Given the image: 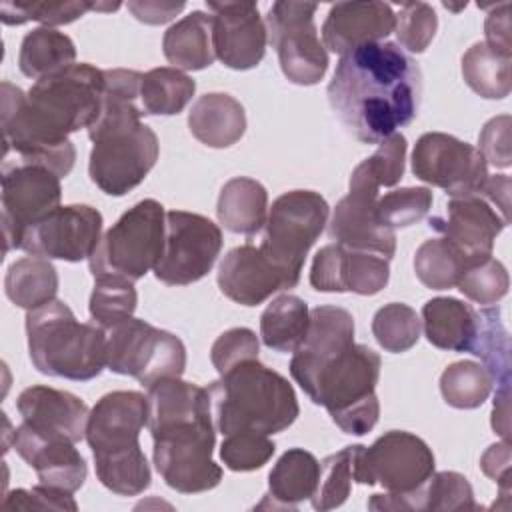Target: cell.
Instances as JSON below:
<instances>
[{
  "label": "cell",
  "instance_id": "6da1fadb",
  "mask_svg": "<svg viewBox=\"0 0 512 512\" xmlns=\"http://www.w3.org/2000/svg\"><path fill=\"white\" fill-rule=\"evenodd\" d=\"M102 92L104 70L86 62L36 80L26 94L2 82L4 158L14 152L18 164H36L60 178L68 176L76 162L68 136L94 124Z\"/></svg>",
  "mask_w": 512,
  "mask_h": 512
},
{
  "label": "cell",
  "instance_id": "7a4b0ae2",
  "mask_svg": "<svg viewBox=\"0 0 512 512\" xmlns=\"http://www.w3.org/2000/svg\"><path fill=\"white\" fill-rule=\"evenodd\" d=\"M326 94L358 142L380 144L414 120L422 72L394 42L364 44L340 56Z\"/></svg>",
  "mask_w": 512,
  "mask_h": 512
},
{
  "label": "cell",
  "instance_id": "3957f363",
  "mask_svg": "<svg viewBox=\"0 0 512 512\" xmlns=\"http://www.w3.org/2000/svg\"><path fill=\"white\" fill-rule=\"evenodd\" d=\"M148 430L154 440V466L176 492L198 494L222 480L212 460L216 426L206 388L180 378L148 386Z\"/></svg>",
  "mask_w": 512,
  "mask_h": 512
},
{
  "label": "cell",
  "instance_id": "277c9868",
  "mask_svg": "<svg viewBox=\"0 0 512 512\" xmlns=\"http://www.w3.org/2000/svg\"><path fill=\"white\" fill-rule=\"evenodd\" d=\"M140 82L142 76L136 70H106L102 106L88 128L94 142L88 174L110 196H124L136 188L158 160V136L140 122L144 116Z\"/></svg>",
  "mask_w": 512,
  "mask_h": 512
},
{
  "label": "cell",
  "instance_id": "5b68a950",
  "mask_svg": "<svg viewBox=\"0 0 512 512\" xmlns=\"http://www.w3.org/2000/svg\"><path fill=\"white\" fill-rule=\"evenodd\" d=\"M380 356L364 346L350 344L318 360H290V374L308 394L324 406L332 422L352 436L368 434L380 416L376 384L380 378Z\"/></svg>",
  "mask_w": 512,
  "mask_h": 512
},
{
  "label": "cell",
  "instance_id": "8992f818",
  "mask_svg": "<svg viewBox=\"0 0 512 512\" xmlns=\"http://www.w3.org/2000/svg\"><path fill=\"white\" fill-rule=\"evenodd\" d=\"M144 426H148V398L136 390L108 392L88 414L86 442L96 476L114 494L138 496L150 486V466L138 442Z\"/></svg>",
  "mask_w": 512,
  "mask_h": 512
},
{
  "label": "cell",
  "instance_id": "52a82bcc",
  "mask_svg": "<svg viewBox=\"0 0 512 512\" xmlns=\"http://www.w3.org/2000/svg\"><path fill=\"white\" fill-rule=\"evenodd\" d=\"M206 390L214 426L224 436L240 430L276 434L292 426L300 412L292 384L258 358L220 374Z\"/></svg>",
  "mask_w": 512,
  "mask_h": 512
},
{
  "label": "cell",
  "instance_id": "ba28073f",
  "mask_svg": "<svg viewBox=\"0 0 512 512\" xmlns=\"http://www.w3.org/2000/svg\"><path fill=\"white\" fill-rule=\"evenodd\" d=\"M26 336L30 360L46 376L80 382L106 366V330L78 322L62 300L28 310Z\"/></svg>",
  "mask_w": 512,
  "mask_h": 512
},
{
  "label": "cell",
  "instance_id": "9c48e42d",
  "mask_svg": "<svg viewBox=\"0 0 512 512\" xmlns=\"http://www.w3.org/2000/svg\"><path fill=\"white\" fill-rule=\"evenodd\" d=\"M434 474V454L412 432L390 430L356 452L352 480L380 484L386 494L368 500L370 510H412V498Z\"/></svg>",
  "mask_w": 512,
  "mask_h": 512
},
{
  "label": "cell",
  "instance_id": "30bf717a",
  "mask_svg": "<svg viewBox=\"0 0 512 512\" xmlns=\"http://www.w3.org/2000/svg\"><path fill=\"white\" fill-rule=\"evenodd\" d=\"M166 212L158 200L146 198L126 210L100 238L88 258L94 278L140 280L154 270L164 248Z\"/></svg>",
  "mask_w": 512,
  "mask_h": 512
},
{
  "label": "cell",
  "instance_id": "8fae6325",
  "mask_svg": "<svg viewBox=\"0 0 512 512\" xmlns=\"http://www.w3.org/2000/svg\"><path fill=\"white\" fill-rule=\"evenodd\" d=\"M328 214V202L314 190H290L272 202L258 248L284 272L292 288L300 280L306 254L322 234Z\"/></svg>",
  "mask_w": 512,
  "mask_h": 512
},
{
  "label": "cell",
  "instance_id": "7c38bea8",
  "mask_svg": "<svg viewBox=\"0 0 512 512\" xmlns=\"http://www.w3.org/2000/svg\"><path fill=\"white\" fill-rule=\"evenodd\" d=\"M106 366L148 388L158 380L184 374L186 348L176 334L128 318L106 330Z\"/></svg>",
  "mask_w": 512,
  "mask_h": 512
},
{
  "label": "cell",
  "instance_id": "4fadbf2b",
  "mask_svg": "<svg viewBox=\"0 0 512 512\" xmlns=\"http://www.w3.org/2000/svg\"><path fill=\"white\" fill-rule=\"evenodd\" d=\"M316 10L312 2L278 0L264 22L284 76L300 86L318 84L328 70V52L314 26Z\"/></svg>",
  "mask_w": 512,
  "mask_h": 512
},
{
  "label": "cell",
  "instance_id": "5bb4252c",
  "mask_svg": "<svg viewBox=\"0 0 512 512\" xmlns=\"http://www.w3.org/2000/svg\"><path fill=\"white\" fill-rule=\"evenodd\" d=\"M222 250V232L210 218L186 210L166 212L164 248L154 276L168 286L202 280Z\"/></svg>",
  "mask_w": 512,
  "mask_h": 512
},
{
  "label": "cell",
  "instance_id": "9a60e30c",
  "mask_svg": "<svg viewBox=\"0 0 512 512\" xmlns=\"http://www.w3.org/2000/svg\"><path fill=\"white\" fill-rule=\"evenodd\" d=\"M4 252L22 244L24 232L60 206V176L36 164H4L2 172Z\"/></svg>",
  "mask_w": 512,
  "mask_h": 512
},
{
  "label": "cell",
  "instance_id": "2e32d148",
  "mask_svg": "<svg viewBox=\"0 0 512 512\" xmlns=\"http://www.w3.org/2000/svg\"><path fill=\"white\" fill-rule=\"evenodd\" d=\"M412 172L418 180L454 196L478 194L488 174L480 150L444 132H426L412 150Z\"/></svg>",
  "mask_w": 512,
  "mask_h": 512
},
{
  "label": "cell",
  "instance_id": "e0dca14e",
  "mask_svg": "<svg viewBox=\"0 0 512 512\" xmlns=\"http://www.w3.org/2000/svg\"><path fill=\"white\" fill-rule=\"evenodd\" d=\"M378 190L380 186L374 180L354 168L348 194L336 204L328 234L344 248L378 254L390 260L396 252V234L378 220Z\"/></svg>",
  "mask_w": 512,
  "mask_h": 512
},
{
  "label": "cell",
  "instance_id": "ac0fdd59",
  "mask_svg": "<svg viewBox=\"0 0 512 512\" xmlns=\"http://www.w3.org/2000/svg\"><path fill=\"white\" fill-rule=\"evenodd\" d=\"M100 238L102 214L88 204H68L30 226L20 248L48 260L80 262L94 254Z\"/></svg>",
  "mask_w": 512,
  "mask_h": 512
},
{
  "label": "cell",
  "instance_id": "d6986e66",
  "mask_svg": "<svg viewBox=\"0 0 512 512\" xmlns=\"http://www.w3.org/2000/svg\"><path fill=\"white\" fill-rule=\"evenodd\" d=\"M214 56L232 70H250L266 54L268 32L256 2H208Z\"/></svg>",
  "mask_w": 512,
  "mask_h": 512
},
{
  "label": "cell",
  "instance_id": "ffe728a7",
  "mask_svg": "<svg viewBox=\"0 0 512 512\" xmlns=\"http://www.w3.org/2000/svg\"><path fill=\"white\" fill-rule=\"evenodd\" d=\"M508 220L480 194L454 196L448 200L446 216H434L428 226L454 244L468 264L492 256L496 236Z\"/></svg>",
  "mask_w": 512,
  "mask_h": 512
},
{
  "label": "cell",
  "instance_id": "44dd1931",
  "mask_svg": "<svg viewBox=\"0 0 512 512\" xmlns=\"http://www.w3.org/2000/svg\"><path fill=\"white\" fill-rule=\"evenodd\" d=\"M388 278L390 266L386 258L350 250L336 242L320 248L310 268V284L320 292L374 296L388 284Z\"/></svg>",
  "mask_w": 512,
  "mask_h": 512
},
{
  "label": "cell",
  "instance_id": "7402d4cb",
  "mask_svg": "<svg viewBox=\"0 0 512 512\" xmlns=\"http://www.w3.org/2000/svg\"><path fill=\"white\" fill-rule=\"evenodd\" d=\"M76 442L64 436L34 430L20 424L12 432V446L36 470L40 484L74 494L88 476V466L82 454L74 448Z\"/></svg>",
  "mask_w": 512,
  "mask_h": 512
},
{
  "label": "cell",
  "instance_id": "603a6c76",
  "mask_svg": "<svg viewBox=\"0 0 512 512\" xmlns=\"http://www.w3.org/2000/svg\"><path fill=\"white\" fill-rule=\"evenodd\" d=\"M218 288L226 298L242 306H256L274 292L292 288V284L260 248L244 244L232 248L220 262Z\"/></svg>",
  "mask_w": 512,
  "mask_h": 512
},
{
  "label": "cell",
  "instance_id": "cb8c5ba5",
  "mask_svg": "<svg viewBox=\"0 0 512 512\" xmlns=\"http://www.w3.org/2000/svg\"><path fill=\"white\" fill-rule=\"evenodd\" d=\"M396 16L384 2H338L330 8L322 24L324 46L336 54H346L358 46L382 42L394 32Z\"/></svg>",
  "mask_w": 512,
  "mask_h": 512
},
{
  "label": "cell",
  "instance_id": "d4e9b609",
  "mask_svg": "<svg viewBox=\"0 0 512 512\" xmlns=\"http://www.w3.org/2000/svg\"><path fill=\"white\" fill-rule=\"evenodd\" d=\"M16 408L22 422L34 430L64 436L72 442L86 438V422L90 412L86 402L72 392L50 386H30L20 392Z\"/></svg>",
  "mask_w": 512,
  "mask_h": 512
},
{
  "label": "cell",
  "instance_id": "484cf974",
  "mask_svg": "<svg viewBox=\"0 0 512 512\" xmlns=\"http://www.w3.org/2000/svg\"><path fill=\"white\" fill-rule=\"evenodd\" d=\"M192 136L210 148H228L246 132V112L242 104L224 92L200 96L188 112Z\"/></svg>",
  "mask_w": 512,
  "mask_h": 512
},
{
  "label": "cell",
  "instance_id": "4316f807",
  "mask_svg": "<svg viewBox=\"0 0 512 512\" xmlns=\"http://www.w3.org/2000/svg\"><path fill=\"white\" fill-rule=\"evenodd\" d=\"M478 312L458 298L438 296L422 306L428 342L440 350L470 352L478 334Z\"/></svg>",
  "mask_w": 512,
  "mask_h": 512
},
{
  "label": "cell",
  "instance_id": "83f0119b",
  "mask_svg": "<svg viewBox=\"0 0 512 512\" xmlns=\"http://www.w3.org/2000/svg\"><path fill=\"white\" fill-rule=\"evenodd\" d=\"M320 478V462L304 448L286 450L268 474V494L272 508H296L314 496Z\"/></svg>",
  "mask_w": 512,
  "mask_h": 512
},
{
  "label": "cell",
  "instance_id": "f1b7e54d",
  "mask_svg": "<svg viewBox=\"0 0 512 512\" xmlns=\"http://www.w3.org/2000/svg\"><path fill=\"white\" fill-rule=\"evenodd\" d=\"M216 214L226 230L252 236L266 224L268 192L258 180L236 176L222 186Z\"/></svg>",
  "mask_w": 512,
  "mask_h": 512
},
{
  "label": "cell",
  "instance_id": "f546056e",
  "mask_svg": "<svg viewBox=\"0 0 512 512\" xmlns=\"http://www.w3.org/2000/svg\"><path fill=\"white\" fill-rule=\"evenodd\" d=\"M164 56L174 68L204 70L214 62L212 14L194 10L172 24L162 38Z\"/></svg>",
  "mask_w": 512,
  "mask_h": 512
},
{
  "label": "cell",
  "instance_id": "4dcf8cb0",
  "mask_svg": "<svg viewBox=\"0 0 512 512\" xmlns=\"http://www.w3.org/2000/svg\"><path fill=\"white\" fill-rule=\"evenodd\" d=\"M4 292L8 300L24 310L40 308L56 300L58 272L44 256H24L10 264L4 278Z\"/></svg>",
  "mask_w": 512,
  "mask_h": 512
},
{
  "label": "cell",
  "instance_id": "1f68e13d",
  "mask_svg": "<svg viewBox=\"0 0 512 512\" xmlns=\"http://www.w3.org/2000/svg\"><path fill=\"white\" fill-rule=\"evenodd\" d=\"M76 46L72 38L54 28H36L20 44L18 68L24 76L40 80L74 64Z\"/></svg>",
  "mask_w": 512,
  "mask_h": 512
},
{
  "label": "cell",
  "instance_id": "d6a6232c",
  "mask_svg": "<svg viewBox=\"0 0 512 512\" xmlns=\"http://www.w3.org/2000/svg\"><path fill=\"white\" fill-rule=\"evenodd\" d=\"M310 310L306 302L294 294L274 298L260 316V338L276 352H294L308 330Z\"/></svg>",
  "mask_w": 512,
  "mask_h": 512
},
{
  "label": "cell",
  "instance_id": "836d02e7",
  "mask_svg": "<svg viewBox=\"0 0 512 512\" xmlns=\"http://www.w3.org/2000/svg\"><path fill=\"white\" fill-rule=\"evenodd\" d=\"M478 334L470 354L482 360L488 370L496 394H510V336L500 320L498 308L478 312Z\"/></svg>",
  "mask_w": 512,
  "mask_h": 512
},
{
  "label": "cell",
  "instance_id": "e575fe53",
  "mask_svg": "<svg viewBox=\"0 0 512 512\" xmlns=\"http://www.w3.org/2000/svg\"><path fill=\"white\" fill-rule=\"evenodd\" d=\"M196 92V82L178 68L160 66L142 74L140 104L144 114L172 116L186 108Z\"/></svg>",
  "mask_w": 512,
  "mask_h": 512
},
{
  "label": "cell",
  "instance_id": "d590c367",
  "mask_svg": "<svg viewBox=\"0 0 512 512\" xmlns=\"http://www.w3.org/2000/svg\"><path fill=\"white\" fill-rule=\"evenodd\" d=\"M464 82L482 98L500 100L510 94V58L494 52L484 42L472 44L462 56Z\"/></svg>",
  "mask_w": 512,
  "mask_h": 512
},
{
  "label": "cell",
  "instance_id": "8d00e7d4",
  "mask_svg": "<svg viewBox=\"0 0 512 512\" xmlns=\"http://www.w3.org/2000/svg\"><path fill=\"white\" fill-rule=\"evenodd\" d=\"M468 260L446 238L424 240L414 254L416 278L432 290H450L458 286Z\"/></svg>",
  "mask_w": 512,
  "mask_h": 512
},
{
  "label": "cell",
  "instance_id": "74e56055",
  "mask_svg": "<svg viewBox=\"0 0 512 512\" xmlns=\"http://www.w3.org/2000/svg\"><path fill=\"white\" fill-rule=\"evenodd\" d=\"M488 370L474 360L452 362L440 376V394L444 402L458 410L482 406L492 392Z\"/></svg>",
  "mask_w": 512,
  "mask_h": 512
},
{
  "label": "cell",
  "instance_id": "f35d334b",
  "mask_svg": "<svg viewBox=\"0 0 512 512\" xmlns=\"http://www.w3.org/2000/svg\"><path fill=\"white\" fill-rule=\"evenodd\" d=\"M138 304L136 288L124 278H94V288L90 294V316L94 324L104 330L118 326L120 322L132 318Z\"/></svg>",
  "mask_w": 512,
  "mask_h": 512
},
{
  "label": "cell",
  "instance_id": "ab89813d",
  "mask_svg": "<svg viewBox=\"0 0 512 512\" xmlns=\"http://www.w3.org/2000/svg\"><path fill=\"white\" fill-rule=\"evenodd\" d=\"M372 334L386 352H406L420 338V318L414 308L402 302H390L376 310Z\"/></svg>",
  "mask_w": 512,
  "mask_h": 512
},
{
  "label": "cell",
  "instance_id": "60d3db41",
  "mask_svg": "<svg viewBox=\"0 0 512 512\" xmlns=\"http://www.w3.org/2000/svg\"><path fill=\"white\" fill-rule=\"evenodd\" d=\"M360 444L346 446L320 462V478L314 496L310 498L314 510H332L346 502L352 488V468Z\"/></svg>",
  "mask_w": 512,
  "mask_h": 512
},
{
  "label": "cell",
  "instance_id": "b9f144b4",
  "mask_svg": "<svg viewBox=\"0 0 512 512\" xmlns=\"http://www.w3.org/2000/svg\"><path fill=\"white\" fill-rule=\"evenodd\" d=\"M470 482L458 472H436L412 498V510H478Z\"/></svg>",
  "mask_w": 512,
  "mask_h": 512
},
{
  "label": "cell",
  "instance_id": "7bdbcfd3",
  "mask_svg": "<svg viewBox=\"0 0 512 512\" xmlns=\"http://www.w3.org/2000/svg\"><path fill=\"white\" fill-rule=\"evenodd\" d=\"M92 2H10L0 4V18L8 26L40 22L46 28L70 24L92 10Z\"/></svg>",
  "mask_w": 512,
  "mask_h": 512
},
{
  "label": "cell",
  "instance_id": "ee69618b",
  "mask_svg": "<svg viewBox=\"0 0 512 512\" xmlns=\"http://www.w3.org/2000/svg\"><path fill=\"white\" fill-rule=\"evenodd\" d=\"M432 208V192L424 186H408L392 190L378 198L376 214L378 220L390 228H406L428 216Z\"/></svg>",
  "mask_w": 512,
  "mask_h": 512
},
{
  "label": "cell",
  "instance_id": "f6af8a7d",
  "mask_svg": "<svg viewBox=\"0 0 512 512\" xmlns=\"http://www.w3.org/2000/svg\"><path fill=\"white\" fill-rule=\"evenodd\" d=\"M510 286L504 264L492 256L468 264L458 280V290L472 302L490 306L506 296Z\"/></svg>",
  "mask_w": 512,
  "mask_h": 512
},
{
  "label": "cell",
  "instance_id": "bcb514c9",
  "mask_svg": "<svg viewBox=\"0 0 512 512\" xmlns=\"http://www.w3.org/2000/svg\"><path fill=\"white\" fill-rule=\"evenodd\" d=\"M276 446L268 434L254 430L232 432L220 446V458L228 470L252 472L262 468L274 454Z\"/></svg>",
  "mask_w": 512,
  "mask_h": 512
},
{
  "label": "cell",
  "instance_id": "7dc6e473",
  "mask_svg": "<svg viewBox=\"0 0 512 512\" xmlns=\"http://www.w3.org/2000/svg\"><path fill=\"white\" fill-rule=\"evenodd\" d=\"M394 16V32L400 46L412 54L424 52L438 28V16L434 8L426 2H406Z\"/></svg>",
  "mask_w": 512,
  "mask_h": 512
},
{
  "label": "cell",
  "instance_id": "c3c4849f",
  "mask_svg": "<svg viewBox=\"0 0 512 512\" xmlns=\"http://www.w3.org/2000/svg\"><path fill=\"white\" fill-rule=\"evenodd\" d=\"M406 160V138L400 132H394L378 144V150L362 160L356 168L364 172L378 186H394L404 174Z\"/></svg>",
  "mask_w": 512,
  "mask_h": 512
},
{
  "label": "cell",
  "instance_id": "681fc988",
  "mask_svg": "<svg viewBox=\"0 0 512 512\" xmlns=\"http://www.w3.org/2000/svg\"><path fill=\"white\" fill-rule=\"evenodd\" d=\"M258 350H260V342L254 330L230 328L222 332L212 344L210 360L218 370V374H224L246 360H256Z\"/></svg>",
  "mask_w": 512,
  "mask_h": 512
},
{
  "label": "cell",
  "instance_id": "f907efd6",
  "mask_svg": "<svg viewBox=\"0 0 512 512\" xmlns=\"http://www.w3.org/2000/svg\"><path fill=\"white\" fill-rule=\"evenodd\" d=\"M2 510H78L70 492L38 484L30 490H12L2 500Z\"/></svg>",
  "mask_w": 512,
  "mask_h": 512
},
{
  "label": "cell",
  "instance_id": "816d5d0a",
  "mask_svg": "<svg viewBox=\"0 0 512 512\" xmlns=\"http://www.w3.org/2000/svg\"><path fill=\"white\" fill-rule=\"evenodd\" d=\"M510 116L502 114L492 120H488L478 134V150L484 156L486 164H492L496 168H508L510 166Z\"/></svg>",
  "mask_w": 512,
  "mask_h": 512
},
{
  "label": "cell",
  "instance_id": "f5cc1de1",
  "mask_svg": "<svg viewBox=\"0 0 512 512\" xmlns=\"http://www.w3.org/2000/svg\"><path fill=\"white\" fill-rule=\"evenodd\" d=\"M486 32V46L494 52L510 58L512 56V44H510V4L502 2L500 6H494L492 12L486 16L484 22Z\"/></svg>",
  "mask_w": 512,
  "mask_h": 512
},
{
  "label": "cell",
  "instance_id": "db71d44e",
  "mask_svg": "<svg viewBox=\"0 0 512 512\" xmlns=\"http://www.w3.org/2000/svg\"><path fill=\"white\" fill-rule=\"evenodd\" d=\"M510 462H512V454H510V444L508 440L492 444L480 458V468L482 472L492 478L494 482L500 484L502 496L508 494L510 490Z\"/></svg>",
  "mask_w": 512,
  "mask_h": 512
},
{
  "label": "cell",
  "instance_id": "11a10c76",
  "mask_svg": "<svg viewBox=\"0 0 512 512\" xmlns=\"http://www.w3.org/2000/svg\"><path fill=\"white\" fill-rule=\"evenodd\" d=\"M136 20L144 24L170 22L178 12L184 10V2H160V0H132L126 4Z\"/></svg>",
  "mask_w": 512,
  "mask_h": 512
},
{
  "label": "cell",
  "instance_id": "9f6ffc18",
  "mask_svg": "<svg viewBox=\"0 0 512 512\" xmlns=\"http://www.w3.org/2000/svg\"><path fill=\"white\" fill-rule=\"evenodd\" d=\"M478 194L484 196L492 206H496L502 218L508 220V210H510V178L508 176L504 174L488 176Z\"/></svg>",
  "mask_w": 512,
  "mask_h": 512
}]
</instances>
